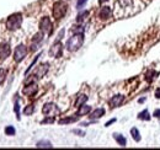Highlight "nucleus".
<instances>
[{"mask_svg":"<svg viewBox=\"0 0 160 150\" xmlns=\"http://www.w3.org/2000/svg\"><path fill=\"white\" fill-rule=\"evenodd\" d=\"M84 43V33H74V35L67 41V49L69 52H76Z\"/></svg>","mask_w":160,"mask_h":150,"instance_id":"nucleus-1","label":"nucleus"},{"mask_svg":"<svg viewBox=\"0 0 160 150\" xmlns=\"http://www.w3.org/2000/svg\"><path fill=\"white\" fill-rule=\"evenodd\" d=\"M22 14L20 12H16V14H12V15H10L8 17V20H6V27H8V30L10 31H16L19 30L20 27H21L22 25Z\"/></svg>","mask_w":160,"mask_h":150,"instance_id":"nucleus-2","label":"nucleus"},{"mask_svg":"<svg viewBox=\"0 0 160 150\" xmlns=\"http://www.w3.org/2000/svg\"><path fill=\"white\" fill-rule=\"evenodd\" d=\"M67 10H68V5L64 1L59 0V1L54 3V5H53V17L55 20H60L67 14Z\"/></svg>","mask_w":160,"mask_h":150,"instance_id":"nucleus-3","label":"nucleus"},{"mask_svg":"<svg viewBox=\"0 0 160 150\" xmlns=\"http://www.w3.org/2000/svg\"><path fill=\"white\" fill-rule=\"evenodd\" d=\"M42 112L46 117H52L54 118L55 116H58L60 113V110L58 108L57 105L54 104H46L43 107H42Z\"/></svg>","mask_w":160,"mask_h":150,"instance_id":"nucleus-4","label":"nucleus"},{"mask_svg":"<svg viewBox=\"0 0 160 150\" xmlns=\"http://www.w3.org/2000/svg\"><path fill=\"white\" fill-rule=\"evenodd\" d=\"M27 56V48L25 44H19L16 48H15V52H14V60L16 63H20L21 60H24V58Z\"/></svg>","mask_w":160,"mask_h":150,"instance_id":"nucleus-5","label":"nucleus"},{"mask_svg":"<svg viewBox=\"0 0 160 150\" xmlns=\"http://www.w3.org/2000/svg\"><path fill=\"white\" fill-rule=\"evenodd\" d=\"M63 54V44L60 43V41H55L50 48V56L52 58H59Z\"/></svg>","mask_w":160,"mask_h":150,"instance_id":"nucleus-6","label":"nucleus"},{"mask_svg":"<svg viewBox=\"0 0 160 150\" xmlns=\"http://www.w3.org/2000/svg\"><path fill=\"white\" fill-rule=\"evenodd\" d=\"M52 21L50 17L44 16L42 20L39 21V30L42 31L43 33H47V35H51L52 33Z\"/></svg>","mask_w":160,"mask_h":150,"instance_id":"nucleus-7","label":"nucleus"},{"mask_svg":"<svg viewBox=\"0 0 160 150\" xmlns=\"http://www.w3.org/2000/svg\"><path fill=\"white\" fill-rule=\"evenodd\" d=\"M38 91V86L36 83H31V84H27L24 89H22V94L25 96H29V97H32L34 95L37 94Z\"/></svg>","mask_w":160,"mask_h":150,"instance_id":"nucleus-8","label":"nucleus"},{"mask_svg":"<svg viewBox=\"0 0 160 150\" xmlns=\"http://www.w3.org/2000/svg\"><path fill=\"white\" fill-rule=\"evenodd\" d=\"M43 37H44V33H43L42 31L38 32V33H36V35L33 36V38H32V44H31V49H32V51H36V49L38 48L39 44L42 43Z\"/></svg>","mask_w":160,"mask_h":150,"instance_id":"nucleus-9","label":"nucleus"},{"mask_svg":"<svg viewBox=\"0 0 160 150\" xmlns=\"http://www.w3.org/2000/svg\"><path fill=\"white\" fill-rule=\"evenodd\" d=\"M48 71V64L44 63V64H41L37 66V69L34 70V73L32 74V76H34V79H39L42 78L43 75H46V73Z\"/></svg>","mask_w":160,"mask_h":150,"instance_id":"nucleus-10","label":"nucleus"},{"mask_svg":"<svg viewBox=\"0 0 160 150\" xmlns=\"http://www.w3.org/2000/svg\"><path fill=\"white\" fill-rule=\"evenodd\" d=\"M11 53V48L9 43H1L0 44V59H6Z\"/></svg>","mask_w":160,"mask_h":150,"instance_id":"nucleus-11","label":"nucleus"},{"mask_svg":"<svg viewBox=\"0 0 160 150\" xmlns=\"http://www.w3.org/2000/svg\"><path fill=\"white\" fill-rule=\"evenodd\" d=\"M124 101V96L123 95H116L112 99L110 100V107L111 108H116V107H120Z\"/></svg>","mask_w":160,"mask_h":150,"instance_id":"nucleus-12","label":"nucleus"},{"mask_svg":"<svg viewBox=\"0 0 160 150\" xmlns=\"http://www.w3.org/2000/svg\"><path fill=\"white\" fill-rule=\"evenodd\" d=\"M112 15V10H111L110 6H102L99 11V17L101 20H108Z\"/></svg>","mask_w":160,"mask_h":150,"instance_id":"nucleus-13","label":"nucleus"},{"mask_svg":"<svg viewBox=\"0 0 160 150\" xmlns=\"http://www.w3.org/2000/svg\"><path fill=\"white\" fill-rule=\"evenodd\" d=\"M105 108H102V107H100V108H96L95 111H93L91 112V114H90V118L91 119H99V118H101L103 114H105Z\"/></svg>","mask_w":160,"mask_h":150,"instance_id":"nucleus-14","label":"nucleus"},{"mask_svg":"<svg viewBox=\"0 0 160 150\" xmlns=\"http://www.w3.org/2000/svg\"><path fill=\"white\" fill-rule=\"evenodd\" d=\"M113 139L118 143V145H120V146H126V144H127L126 138H124L123 135L120 134V133H113Z\"/></svg>","mask_w":160,"mask_h":150,"instance_id":"nucleus-15","label":"nucleus"},{"mask_svg":"<svg viewBox=\"0 0 160 150\" xmlns=\"http://www.w3.org/2000/svg\"><path fill=\"white\" fill-rule=\"evenodd\" d=\"M80 116H70V117H65V118H62L59 119V124H68V123H73V122H76L79 119Z\"/></svg>","mask_w":160,"mask_h":150,"instance_id":"nucleus-16","label":"nucleus"},{"mask_svg":"<svg viewBox=\"0 0 160 150\" xmlns=\"http://www.w3.org/2000/svg\"><path fill=\"white\" fill-rule=\"evenodd\" d=\"M90 111H91V107L90 106H88V105H81L80 107H79V110H78V116H85V114H88Z\"/></svg>","mask_w":160,"mask_h":150,"instance_id":"nucleus-17","label":"nucleus"},{"mask_svg":"<svg viewBox=\"0 0 160 150\" xmlns=\"http://www.w3.org/2000/svg\"><path fill=\"white\" fill-rule=\"evenodd\" d=\"M156 76H158V73H156V71H154V70H149L147 74H145V80H147L148 83H151V81L154 80Z\"/></svg>","mask_w":160,"mask_h":150,"instance_id":"nucleus-18","label":"nucleus"},{"mask_svg":"<svg viewBox=\"0 0 160 150\" xmlns=\"http://www.w3.org/2000/svg\"><path fill=\"white\" fill-rule=\"evenodd\" d=\"M37 148H48V149H52L53 145H52V143L51 141H48V140H39L37 144H36Z\"/></svg>","mask_w":160,"mask_h":150,"instance_id":"nucleus-19","label":"nucleus"},{"mask_svg":"<svg viewBox=\"0 0 160 150\" xmlns=\"http://www.w3.org/2000/svg\"><path fill=\"white\" fill-rule=\"evenodd\" d=\"M86 101H88V96H86V95H79L78 100L75 101V106L76 107H80L81 105H84Z\"/></svg>","mask_w":160,"mask_h":150,"instance_id":"nucleus-20","label":"nucleus"},{"mask_svg":"<svg viewBox=\"0 0 160 150\" xmlns=\"http://www.w3.org/2000/svg\"><path fill=\"white\" fill-rule=\"evenodd\" d=\"M131 135H132V138H133L136 141H141V133H139V131L137 128H132L131 129Z\"/></svg>","mask_w":160,"mask_h":150,"instance_id":"nucleus-21","label":"nucleus"},{"mask_svg":"<svg viewBox=\"0 0 160 150\" xmlns=\"http://www.w3.org/2000/svg\"><path fill=\"white\" fill-rule=\"evenodd\" d=\"M118 4H120L122 8H132V6L134 5L133 0H118Z\"/></svg>","mask_w":160,"mask_h":150,"instance_id":"nucleus-22","label":"nucleus"},{"mask_svg":"<svg viewBox=\"0 0 160 150\" xmlns=\"http://www.w3.org/2000/svg\"><path fill=\"white\" fill-rule=\"evenodd\" d=\"M138 118H139V119H142V121H149V119H150V116H149L148 110L142 111L141 113L138 114Z\"/></svg>","mask_w":160,"mask_h":150,"instance_id":"nucleus-23","label":"nucleus"},{"mask_svg":"<svg viewBox=\"0 0 160 150\" xmlns=\"http://www.w3.org/2000/svg\"><path fill=\"white\" fill-rule=\"evenodd\" d=\"M33 112H34V106L33 105H27L24 108V114L25 116H31V114H33Z\"/></svg>","mask_w":160,"mask_h":150,"instance_id":"nucleus-24","label":"nucleus"},{"mask_svg":"<svg viewBox=\"0 0 160 150\" xmlns=\"http://www.w3.org/2000/svg\"><path fill=\"white\" fill-rule=\"evenodd\" d=\"M89 16V11H83V12H80L79 15H78V17H76V21L78 22H81V21H84V20L86 19Z\"/></svg>","mask_w":160,"mask_h":150,"instance_id":"nucleus-25","label":"nucleus"},{"mask_svg":"<svg viewBox=\"0 0 160 150\" xmlns=\"http://www.w3.org/2000/svg\"><path fill=\"white\" fill-rule=\"evenodd\" d=\"M15 133H16V131H15V128H14L12 126H8L5 128V134L6 135H15Z\"/></svg>","mask_w":160,"mask_h":150,"instance_id":"nucleus-26","label":"nucleus"},{"mask_svg":"<svg viewBox=\"0 0 160 150\" xmlns=\"http://www.w3.org/2000/svg\"><path fill=\"white\" fill-rule=\"evenodd\" d=\"M6 74H8V70L1 68V69H0V84L4 83V80L6 79Z\"/></svg>","mask_w":160,"mask_h":150,"instance_id":"nucleus-27","label":"nucleus"},{"mask_svg":"<svg viewBox=\"0 0 160 150\" xmlns=\"http://www.w3.org/2000/svg\"><path fill=\"white\" fill-rule=\"evenodd\" d=\"M75 29H72V31L74 33H84V27H81V26H74Z\"/></svg>","mask_w":160,"mask_h":150,"instance_id":"nucleus-28","label":"nucleus"},{"mask_svg":"<svg viewBox=\"0 0 160 150\" xmlns=\"http://www.w3.org/2000/svg\"><path fill=\"white\" fill-rule=\"evenodd\" d=\"M86 3H88V0H78V1H76V8H78V9L84 8Z\"/></svg>","mask_w":160,"mask_h":150,"instance_id":"nucleus-29","label":"nucleus"},{"mask_svg":"<svg viewBox=\"0 0 160 150\" xmlns=\"http://www.w3.org/2000/svg\"><path fill=\"white\" fill-rule=\"evenodd\" d=\"M14 111H15V113H16L17 119H20V105H19V102H16L15 106H14Z\"/></svg>","mask_w":160,"mask_h":150,"instance_id":"nucleus-30","label":"nucleus"},{"mask_svg":"<svg viewBox=\"0 0 160 150\" xmlns=\"http://www.w3.org/2000/svg\"><path fill=\"white\" fill-rule=\"evenodd\" d=\"M39 57H41V54H38V56H36V58H34V59H33V62L31 63V65H30L29 68H27V70H26V74H27V73H29V71H30V70L32 69V68H33L34 63H36V62H37V60H38V58H39Z\"/></svg>","mask_w":160,"mask_h":150,"instance_id":"nucleus-31","label":"nucleus"},{"mask_svg":"<svg viewBox=\"0 0 160 150\" xmlns=\"http://www.w3.org/2000/svg\"><path fill=\"white\" fill-rule=\"evenodd\" d=\"M73 133L74 134H78L79 137H84V135H85V132L80 131V129H73Z\"/></svg>","mask_w":160,"mask_h":150,"instance_id":"nucleus-32","label":"nucleus"},{"mask_svg":"<svg viewBox=\"0 0 160 150\" xmlns=\"http://www.w3.org/2000/svg\"><path fill=\"white\" fill-rule=\"evenodd\" d=\"M115 122H116V118H112V119H110V121L107 122V123L105 124V127H110V126L112 124V123H115Z\"/></svg>","mask_w":160,"mask_h":150,"instance_id":"nucleus-33","label":"nucleus"},{"mask_svg":"<svg viewBox=\"0 0 160 150\" xmlns=\"http://www.w3.org/2000/svg\"><path fill=\"white\" fill-rule=\"evenodd\" d=\"M64 32H65L64 30H62V31L59 32V35H58V38H57V41H60V39H62V37L64 36Z\"/></svg>","mask_w":160,"mask_h":150,"instance_id":"nucleus-34","label":"nucleus"},{"mask_svg":"<svg viewBox=\"0 0 160 150\" xmlns=\"http://www.w3.org/2000/svg\"><path fill=\"white\" fill-rule=\"evenodd\" d=\"M153 116H154V117H156V118H160V110H156V111H154V113H153Z\"/></svg>","mask_w":160,"mask_h":150,"instance_id":"nucleus-35","label":"nucleus"},{"mask_svg":"<svg viewBox=\"0 0 160 150\" xmlns=\"http://www.w3.org/2000/svg\"><path fill=\"white\" fill-rule=\"evenodd\" d=\"M155 97L156 99H160V87H158L155 90Z\"/></svg>","mask_w":160,"mask_h":150,"instance_id":"nucleus-36","label":"nucleus"},{"mask_svg":"<svg viewBox=\"0 0 160 150\" xmlns=\"http://www.w3.org/2000/svg\"><path fill=\"white\" fill-rule=\"evenodd\" d=\"M144 101H145V97H143V99H139V101H138V102H139V104H143Z\"/></svg>","mask_w":160,"mask_h":150,"instance_id":"nucleus-37","label":"nucleus"},{"mask_svg":"<svg viewBox=\"0 0 160 150\" xmlns=\"http://www.w3.org/2000/svg\"><path fill=\"white\" fill-rule=\"evenodd\" d=\"M105 1H107V0H99V3H100V4H102V3H105Z\"/></svg>","mask_w":160,"mask_h":150,"instance_id":"nucleus-38","label":"nucleus"}]
</instances>
